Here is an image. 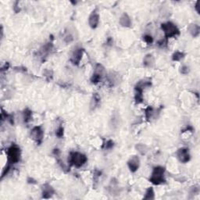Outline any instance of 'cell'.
<instances>
[{"label": "cell", "instance_id": "6da1fadb", "mask_svg": "<svg viewBox=\"0 0 200 200\" xmlns=\"http://www.w3.org/2000/svg\"><path fill=\"white\" fill-rule=\"evenodd\" d=\"M164 172H165V169L162 167H155L153 169L152 175L150 177V181L154 185H160V184L165 182Z\"/></svg>", "mask_w": 200, "mask_h": 200}, {"label": "cell", "instance_id": "7a4b0ae2", "mask_svg": "<svg viewBox=\"0 0 200 200\" xmlns=\"http://www.w3.org/2000/svg\"><path fill=\"white\" fill-rule=\"evenodd\" d=\"M87 157L86 156L82 153H78V152H72L70 154V162L72 165L80 167L81 166L86 163L87 162Z\"/></svg>", "mask_w": 200, "mask_h": 200}, {"label": "cell", "instance_id": "3957f363", "mask_svg": "<svg viewBox=\"0 0 200 200\" xmlns=\"http://www.w3.org/2000/svg\"><path fill=\"white\" fill-rule=\"evenodd\" d=\"M163 32L165 34L166 38H172L175 37L180 34L178 28L175 26L173 23L167 22L166 24H162L161 25Z\"/></svg>", "mask_w": 200, "mask_h": 200}, {"label": "cell", "instance_id": "277c9868", "mask_svg": "<svg viewBox=\"0 0 200 200\" xmlns=\"http://www.w3.org/2000/svg\"><path fill=\"white\" fill-rule=\"evenodd\" d=\"M8 159L10 163H17L20 160V150L17 145H12L8 149Z\"/></svg>", "mask_w": 200, "mask_h": 200}, {"label": "cell", "instance_id": "5b68a950", "mask_svg": "<svg viewBox=\"0 0 200 200\" xmlns=\"http://www.w3.org/2000/svg\"><path fill=\"white\" fill-rule=\"evenodd\" d=\"M43 130L42 127H35L31 130V137L33 138V139L35 141H36V142L38 144H40L42 142L43 138Z\"/></svg>", "mask_w": 200, "mask_h": 200}, {"label": "cell", "instance_id": "8992f818", "mask_svg": "<svg viewBox=\"0 0 200 200\" xmlns=\"http://www.w3.org/2000/svg\"><path fill=\"white\" fill-rule=\"evenodd\" d=\"M178 156V159L179 161L181 162H188L190 160V154H189V151L186 148H182L178 150L177 153Z\"/></svg>", "mask_w": 200, "mask_h": 200}, {"label": "cell", "instance_id": "52a82bcc", "mask_svg": "<svg viewBox=\"0 0 200 200\" xmlns=\"http://www.w3.org/2000/svg\"><path fill=\"white\" fill-rule=\"evenodd\" d=\"M139 164H140V160L136 156H133L128 162V167H129L131 172L137 171L138 167H139Z\"/></svg>", "mask_w": 200, "mask_h": 200}, {"label": "cell", "instance_id": "ba28073f", "mask_svg": "<svg viewBox=\"0 0 200 200\" xmlns=\"http://www.w3.org/2000/svg\"><path fill=\"white\" fill-rule=\"evenodd\" d=\"M83 53H84V50H83L82 49H81V48L80 49H75L74 52L73 53L71 59H70L71 62H72L74 64H75V65L79 64V63H80L81 60V58H82Z\"/></svg>", "mask_w": 200, "mask_h": 200}, {"label": "cell", "instance_id": "9c48e42d", "mask_svg": "<svg viewBox=\"0 0 200 200\" xmlns=\"http://www.w3.org/2000/svg\"><path fill=\"white\" fill-rule=\"evenodd\" d=\"M99 16L97 12L94 11L91 14L90 17H89V19H88L89 25H90V27L92 28H95L99 24Z\"/></svg>", "mask_w": 200, "mask_h": 200}, {"label": "cell", "instance_id": "30bf717a", "mask_svg": "<svg viewBox=\"0 0 200 200\" xmlns=\"http://www.w3.org/2000/svg\"><path fill=\"white\" fill-rule=\"evenodd\" d=\"M54 193V190L53 188L49 185L48 184H45L44 186H43L42 188V197L45 198V199H49L52 195H53Z\"/></svg>", "mask_w": 200, "mask_h": 200}, {"label": "cell", "instance_id": "8fae6325", "mask_svg": "<svg viewBox=\"0 0 200 200\" xmlns=\"http://www.w3.org/2000/svg\"><path fill=\"white\" fill-rule=\"evenodd\" d=\"M120 23L123 27H130L131 24V21L130 17H128L127 13H124L123 14L122 17H120Z\"/></svg>", "mask_w": 200, "mask_h": 200}, {"label": "cell", "instance_id": "7c38bea8", "mask_svg": "<svg viewBox=\"0 0 200 200\" xmlns=\"http://www.w3.org/2000/svg\"><path fill=\"white\" fill-rule=\"evenodd\" d=\"M189 32L192 34V36L196 37L199 34V27L197 24H191L189 26Z\"/></svg>", "mask_w": 200, "mask_h": 200}, {"label": "cell", "instance_id": "4fadbf2b", "mask_svg": "<svg viewBox=\"0 0 200 200\" xmlns=\"http://www.w3.org/2000/svg\"><path fill=\"white\" fill-rule=\"evenodd\" d=\"M153 63H154L153 56L152 55H150V54L145 56V57L143 60V63L146 67H151L153 64Z\"/></svg>", "mask_w": 200, "mask_h": 200}, {"label": "cell", "instance_id": "5bb4252c", "mask_svg": "<svg viewBox=\"0 0 200 200\" xmlns=\"http://www.w3.org/2000/svg\"><path fill=\"white\" fill-rule=\"evenodd\" d=\"M100 103V97L99 96L98 94H95L93 95L92 100V103H91V107L92 109H95V107H97L99 105Z\"/></svg>", "mask_w": 200, "mask_h": 200}, {"label": "cell", "instance_id": "9a60e30c", "mask_svg": "<svg viewBox=\"0 0 200 200\" xmlns=\"http://www.w3.org/2000/svg\"><path fill=\"white\" fill-rule=\"evenodd\" d=\"M31 120V111L29 109H26L24 111V121L28 123Z\"/></svg>", "mask_w": 200, "mask_h": 200}, {"label": "cell", "instance_id": "2e32d148", "mask_svg": "<svg viewBox=\"0 0 200 200\" xmlns=\"http://www.w3.org/2000/svg\"><path fill=\"white\" fill-rule=\"evenodd\" d=\"M154 198H155V196H154V191H153V188H148L144 199H154Z\"/></svg>", "mask_w": 200, "mask_h": 200}, {"label": "cell", "instance_id": "e0dca14e", "mask_svg": "<svg viewBox=\"0 0 200 200\" xmlns=\"http://www.w3.org/2000/svg\"><path fill=\"white\" fill-rule=\"evenodd\" d=\"M153 114H154V109L151 106H149L145 110V117H146V119L149 120L150 118L153 117Z\"/></svg>", "mask_w": 200, "mask_h": 200}, {"label": "cell", "instance_id": "ac0fdd59", "mask_svg": "<svg viewBox=\"0 0 200 200\" xmlns=\"http://www.w3.org/2000/svg\"><path fill=\"white\" fill-rule=\"evenodd\" d=\"M184 53H181V52H176L174 53V55L172 56V59L174 61H179L184 57Z\"/></svg>", "mask_w": 200, "mask_h": 200}, {"label": "cell", "instance_id": "d6986e66", "mask_svg": "<svg viewBox=\"0 0 200 200\" xmlns=\"http://www.w3.org/2000/svg\"><path fill=\"white\" fill-rule=\"evenodd\" d=\"M137 149L138 150V152H140L142 154H145V152L147 151V150H146V146L144 145H137Z\"/></svg>", "mask_w": 200, "mask_h": 200}, {"label": "cell", "instance_id": "ffe728a7", "mask_svg": "<svg viewBox=\"0 0 200 200\" xmlns=\"http://www.w3.org/2000/svg\"><path fill=\"white\" fill-rule=\"evenodd\" d=\"M56 135L57 136L58 138H62L63 136V127H60L58 128V129L56 131Z\"/></svg>", "mask_w": 200, "mask_h": 200}, {"label": "cell", "instance_id": "44dd1931", "mask_svg": "<svg viewBox=\"0 0 200 200\" xmlns=\"http://www.w3.org/2000/svg\"><path fill=\"white\" fill-rule=\"evenodd\" d=\"M144 41H145V42L147 43V44H151V43H153V39L151 35H146L144 36Z\"/></svg>", "mask_w": 200, "mask_h": 200}, {"label": "cell", "instance_id": "7402d4cb", "mask_svg": "<svg viewBox=\"0 0 200 200\" xmlns=\"http://www.w3.org/2000/svg\"><path fill=\"white\" fill-rule=\"evenodd\" d=\"M113 145H114V143H113V142L111 140H109L106 142V149H112V147H113Z\"/></svg>", "mask_w": 200, "mask_h": 200}, {"label": "cell", "instance_id": "603a6c76", "mask_svg": "<svg viewBox=\"0 0 200 200\" xmlns=\"http://www.w3.org/2000/svg\"><path fill=\"white\" fill-rule=\"evenodd\" d=\"M181 72L183 74H187L188 73V67H186V66H184L181 67Z\"/></svg>", "mask_w": 200, "mask_h": 200}]
</instances>
